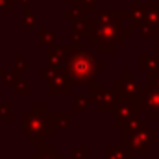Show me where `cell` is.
Returning <instances> with one entry per match:
<instances>
[{"label": "cell", "instance_id": "6da1fadb", "mask_svg": "<svg viewBox=\"0 0 159 159\" xmlns=\"http://www.w3.org/2000/svg\"><path fill=\"white\" fill-rule=\"evenodd\" d=\"M131 28L124 26V19L120 11L96 9L94 17L89 19L87 39L91 46H96V52L100 54L115 52V46L122 44L124 37H128Z\"/></svg>", "mask_w": 159, "mask_h": 159}, {"label": "cell", "instance_id": "7a4b0ae2", "mask_svg": "<svg viewBox=\"0 0 159 159\" xmlns=\"http://www.w3.org/2000/svg\"><path fill=\"white\" fill-rule=\"evenodd\" d=\"M98 57L94 52L81 46V43H70V50L63 63V72L70 78L74 85L94 87L98 76Z\"/></svg>", "mask_w": 159, "mask_h": 159}, {"label": "cell", "instance_id": "3957f363", "mask_svg": "<svg viewBox=\"0 0 159 159\" xmlns=\"http://www.w3.org/2000/svg\"><path fill=\"white\" fill-rule=\"evenodd\" d=\"M22 126L20 133L22 137L30 139L32 146H43L48 144V141L56 135L52 128V111L46 104H32L30 111L22 113Z\"/></svg>", "mask_w": 159, "mask_h": 159}, {"label": "cell", "instance_id": "277c9868", "mask_svg": "<svg viewBox=\"0 0 159 159\" xmlns=\"http://www.w3.org/2000/svg\"><path fill=\"white\" fill-rule=\"evenodd\" d=\"M120 15L129 22L131 32H137L141 37H156L159 2H133L126 11H120Z\"/></svg>", "mask_w": 159, "mask_h": 159}, {"label": "cell", "instance_id": "5b68a950", "mask_svg": "<svg viewBox=\"0 0 159 159\" xmlns=\"http://www.w3.org/2000/svg\"><path fill=\"white\" fill-rule=\"evenodd\" d=\"M156 144H157V131L148 124V120L135 119L122 128V146L129 154L144 156Z\"/></svg>", "mask_w": 159, "mask_h": 159}, {"label": "cell", "instance_id": "8992f818", "mask_svg": "<svg viewBox=\"0 0 159 159\" xmlns=\"http://www.w3.org/2000/svg\"><path fill=\"white\" fill-rule=\"evenodd\" d=\"M113 91H115L120 104H129V106L135 107L139 104V100L143 98V94L146 91V85L141 83L137 78H133L129 69H124L122 76L115 78V81H113Z\"/></svg>", "mask_w": 159, "mask_h": 159}, {"label": "cell", "instance_id": "52a82bcc", "mask_svg": "<svg viewBox=\"0 0 159 159\" xmlns=\"http://www.w3.org/2000/svg\"><path fill=\"white\" fill-rule=\"evenodd\" d=\"M37 76L43 78L46 81V94L48 96H67V94H72V89H74V83L70 81V78L59 69H39Z\"/></svg>", "mask_w": 159, "mask_h": 159}, {"label": "cell", "instance_id": "ba28073f", "mask_svg": "<svg viewBox=\"0 0 159 159\" xmlns=\"http://www.w3.org/2000/svg\"><path fill=\"white\" fill-rule=\"evenodd\" d=\"M89 104L94 106L96 111L107 113V111H115V107L120 102L113 89L102 87V85H94V87H91V93H89Z\"/></svg>", "mask_w": 159, "mask_h": 159}, {"label": "cell", "instance_id": "9c48e42d", "mask_svg": "<svg viewBox=\"0 0 159 159\" xmlns=\"http://www.w3.org/2000/svg\"><path fill=\"white\" fill-rule=\"evenodd\" d=\"M137 113H146L148 122H159V91L146 89L143 98L139 100V104L135 106Z\"/></svg>", "mask_w": 159, "mask_h": 159}, {"label": "cell", "instance_id": "30bf717a", "mask_svg": "<svg viewBox=\"0 0 159 159\" xmlns=\"http://www.w3.org/2000/svg\"><path fill=\"white\" fill-rule=\"evenodd\" d=\"M70 50V44H50L46 46V67L48 69H63V63H65V57Z\"/></svg>", "mask_w": 159, "mask_h": 159}, {"label": "cell", "instance_id": "8fae6325", "mask_svg": "<svg viewBox=\"0 0 159 159\" xmlns=\"http://www.w3.org/2000/svg\"><path fill=\"white\" fill-rule=\"evenodd\" d=\"M113 115H115V128H117V129H122L128 122L139 119L137 109H135L133 106H129V104H119V106L115 107Z\"/></svg>", "mask_w": 159, "mask_h": 159}, {"label": "cell", "instance_id": "7c38bea8", "mask_svg": "<svg viewBox=\"0 0 159 159\" xmlns=\"http://www.w3.org/2000/svg\"><path fill=\"white\" fill-rule=\"evenodd\" d=\"M63 19L70 20L72 24H74V22H87V20L91 19V13L85 11L80 4H72V6H69V7L63 11Z\"/></svg>", "mask_w": 159, "mask_h": 159}, {"label": "cell", "instance_id": "4fadbf2b", "mask_svg": "<svg viewBox=\"0 0 159 159\" xmlns=\"http://www.w3.org/2000/svg\"><path fill=\"white\" fill-rule=\"evenodd\" d=\"M72 126V113L70 111H52V128L57 129H69Z\"/></svg>", "mask_w": 159, "mask_h": 159}, {"label": "cell", "instance_id": "5bb4252c", "mask_svg": "<svg viewBox=\"0 0 159 159\" xmlns=\"http://www.w3.org/2000/svg\"><path fill=\"white\" fill-rule=\"evenodd\" d=\"M30 159H63V156H61V154H57V152H56V148L48 143V144L39 146V148H37V152L30 156Z\"/></svg>", "mask_w": 159, "mask_h": 159}, {"label": "cell", "instance_id": "9a60e30c", "mask_svg": "<svg viewBox=\"0 0 159 159\" xmlns=\"http://www.w3.org/2000/svg\"><path fill=\"white\" fill-rule=\"evenodd\" d=\"M106 159H131V154L122 144H107L106 146Z\"/></svg>", "mask_w": 159, "mask_h": 159}, {"label": "cell", "instance_id": "2e32d148", "mask_svg": "<svg viewBox=\"0 0 159 159\" xmlns=\"http://www.w3.org/2000/svg\"><path fill=\"white\" fill-rule=\"evenodd\" d=\"M56 41V28H37V43L43 46H50Z\"/></svg>", "mask_w": 159, "mask_h": 159}, {"label": "cell", "instance_id": "e0dca14e", "mask_svg": "<svg viewBox=\"0 0 159 159\" xmlns=\"http://www.w3.org/2000/svg\"><path fill=\"white\" fill-rule=\"evenodd\" d=\"M159 65H157V61H156V57H154V54H148V52H141L139 54V69L150 72V70H154Z\"/></svg>", "mask_w": 159, "mask_h": 159}, {"label": "cell", "instance_id": "ac0fdd59", "mask_svg": "<svg viewBox=\"0 0 159 159\" xmlns=\"http://www.w3.org/2000/svg\"><path fill=\"white\" fill-rule=\"evenodd\" d=\"M20 26L26 28V30L39 28V13H37V11H26V13H22Z\"/></svg>", "mask_w": 159, "mask_h": 159}, {"label": "cell", "instance_id": "d6986e66", "mask_svg": "<svg viewBox=\"0 0 159 159\" xmlns=\"http://www.w3.org/2000/svg\"><path fill=\"white\" fill-rule=\"evenodd\" d=\"M13 93L15 96H30L32 94V81L30 78H20L13 85Z\"/></svg>", "mask_w": 159, "mask_h": 159}, {"label": "cell", "instance_id": "ffe728a7", "mask_svg": "<svg viewBox=\"0 0 159 159\" xmlns=\"http://www.w3.org/2000/svg\"><path fill=\"white\" fill-rule=\"evenodd\" d=\"M89 107H91V104H89V96H85V94H76L74 96V102H72V115L74 113H80V111H89Z\"/></svg>", "mask_w": 159, "mask_h": 159}, {"label": "cell", "instance_id": "44dd1931", "mask_svg": "<svg viewBox=\"0 0 159 159\" xmlns=\"http://www.w3.org/2000/svg\"><path fill=\"white\" fill-rule=\"evenodd\" d=\"M87 28H89V20L87 22H74L72 24V43H80L81 37H85Z\"/></svg>", "mask_w": 159, "mask_h": 159}, {"label": "cell", "instance_id": "7402d4cb", "mask_svg": "<svg viewBox=\"0 0 159 159\" xmlns=\"http://www.w3.org/2000/svg\"><path fill=\"white\" fill-rule=\"evenodd\" d=\"M70 159H91V146L89 144H80L70 150Z\"/></svg>", "mask_w": 159, "mask_h": 159}, {"label": "cell", "instance_id": "603a6c76", "mask_svg": "<svg viewBox=\"0 0 159 159\" xmlns=\"http://www.w3.org/2000/svg\"><path fill=\"white\" fill-rule=\"evenodd\" d=\"M146 89H152V91H159V67L148 72V78H146Z\"/></svg>", "mask_w": 159, "mask_h": 159}, {"label": "cell", "instance_id": "cb8c5ba5", "mask_svg": "<svg viewBox=\"0 0 159 159\" xmlns=\"http://www.w3.org/2000/svg\"><path fill=\"white\" fill-rule=\"evenodd\" d=\"M15 119V113H13V107L9 102H0V120H11Z\"/></svg>", "mask_w": 159, "mask_h": 159}, {"label": "cell", "instance_id": "d4e9b609", "mask_svg": "<svg viewBox=\"0 0 159 159\" xmlns=\"http://www.w3.org/2000/svg\"><path fill=\"white\" fill-rule=\"evenodd\" d=\"M13 69L19 70V72L28 70V63H26V59H24V56H22L20 52H15V54H13Z\"/></svg>", "mask_w": 159, "mask_h": 159}, {"label": "cell", "instance_id": "484cf974", "mask_svg": "<svg viewBox=\"0 0 159 159\" xmlns=\"http://www.w3.org/2000/svg\"><path fill=\"white\" fill-rule=\"evenodd\" d=\"M22 78V72H19V70H9V72H4V76H2V80H4V83L6 85H15L19 80Z\"/></svg>", "mask_w": 159, "mask_h": 159}, {"label": "cell", "instance_id": "4316f807", "mask_svg": "<svg viewBox=\"0 0 159 159\" xmlns=\"http://www.w3.org/2000/svg\"><path fill=\"white\" fill-rule=\"evenodd\" d=\"M78 4L89 13H94L98 9V0H80Z\"/></svg>", "mask_w": 159, "mask_h": 159}, {"label": "cell", "instance_id": "83f0119b", "mask_svg": "<svg viewBox=\"0 0 159 159\" xmlns=\"http://www.w3.org/2000/svg\"><path fill=\"white\" fill-rule=\"evenodd\" d=\"M15 0H0V11H13Z\"/></svg>", "mask_w": 159, "mask_h": 159}, {"label": "cell", "instance_id": "f1b7e54d", "mask_svg": "<svg viewBox=\"0 0 159 159\" xmlns=\"http://www.w3.org/2000/svg\"><path fill=\"white\" fill-rule=\"evenodd\" d=\"M15 6H20L22 7V13H26V11H32V0H15Z\"/></svg>", "mask_w": 159, "mask_h": 159}, {"label": "cell", "instance_id": "f546056e", "mask_svg": "<svg viewBox=\"0 0 159 159\" xmlns=\"http://www.w3.org/2000/svg\"><path fill=\"white\" fill-rule=\"evenodd\" d=\"M154 57H156V61L159 65V35H156V54H154Z\"/></svg>", "mask_w": 159, "mask_h": 159}, {"label": "cell", "instance_id": "4dcf8cb0", "mask_svg": "<svg viewBox=\"0 0 159 159\" xmlns=\"http://www.w3.org/2000/svg\"><path fill=\"white\" fill-rule=\"evenodd\" d=\"M106 69H107V63L100 59V61H98V72H100V70H106Z\"/></svg>", "mask_w": 159, "mask_h": 159}, {"label": "cell", "instance_id": "1f68e13d", "mask_svg": "<svg viewBox=\"0 0 159 159\" xmlns=\"http://www.w3.org/2000/svg\"><path fill=\"white\" fill-rule=\"evenodd\" d=\"M63 2H65L67 6H72V4H78L80 0H63Z\"/></svg>", "mask_w": 159, "mask_h": 159}, {"label": "cell", "instance_id": "d6a6232c", "mask_svg": "<svg viewBox=\"0 0 159 159\" xmlns=\"http://www.w3.org/2000/svg\"><path fill=\"white\" fill-rule=\"evenodd\" d=\"M2 76H4V70H0V78H2Z\"/></svg>", "mask_w": 159, "mask_h": 159}]
</instances>
